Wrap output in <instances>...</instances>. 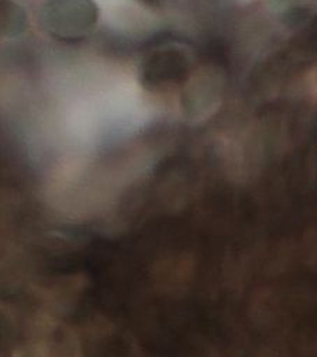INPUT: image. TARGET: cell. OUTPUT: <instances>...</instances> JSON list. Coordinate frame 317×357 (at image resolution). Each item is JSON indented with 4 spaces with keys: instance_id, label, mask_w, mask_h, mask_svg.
Listing matches in <instances>:
<instances>
[{
    "instance_id": "cell-1",
    "label": "cell",
    "mask_w": 317,
    "mask_h": 357,
    "mask_svg": "<svg viewBox=\"0 0 317 357\" xmlns=\"http://www.w3.org/2000/svg\"><path fill=\"white\" fill-rule=\"evenodd\" d=\"M186 58L176 50H164L155 52L147 63L146 74L150 79H173L176 74L185 70Z\"/></svg>"
},
{
    "instance_id": "cell-2",
    "label": "cell",
    "mask_w": 317,
    "mask_h": 357,
    "mask_svg": "<svg viewBox=\"0 0 317 357\" xmlns=\"http://www.w3.org/2000/svg\"><path fill=\"white\" fill-rule=\"evenodd\" d=\"M19 24V16L12 15V8L6 0H0V34H5Z\"/></svg>"
}]
</instances>
